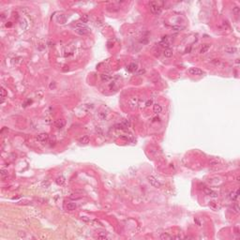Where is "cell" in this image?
Segmentation results:
<instances>
[{
	"mask_svg": "<svg viewBox=\"0 0 240 240\" xmlns=\"http://www.w3.org/2000/svg\"><path fill=\"white\" fill-rule=\"evenodd\" d=\"M189 72L191 75H202V74H204V70H202L199 68H190L189 69Z\"/></svg>",
	"mask_w": 240,
	"mask_h": 240,
	"instance_id": "277c9868",
	"label": "cell"
},
{
	"mask_svg": "<svg viewBox=\"0 0 240 240\" xmlns=\"http://www.w3.org/2000/svg\"><path fill=\"white\" fill-rule=\"evenodd\" d=\"M76 32L78 34H80V35H85V34H86V33L89 31L87 28V26H86V23H76Z\"/></svg>",
	"mask_w": 240,
	"mask_h": 240,
	"instance_id": "7a4b0ae2",
	"label": "cell"
},
{
	"mask_svg": "<svg viewBox=\"0 0 240 240\" xmlns=\"http://www.w3.org/2000/svg\"><path fill=\"white\" fill-rule=\"evenodd\" d=\"M81 20H82V22H83V23H86L88 21V18H87V16L86 15H84L82 18H81Z\"/></svg>",
	"mask_w": 240,
	"mask_h": 240,
	"instance_id": "7402d4cb",
	"label": "cell"
},
{
	"mask_svg": "<svg viewBox=\"0 0 240 240\" xmlns=\"http://www.w3.org/2000/svg\"><path fill=\"white\" fill-rule=\"evenodd\" d=\"M173 29H175V31H180L181 29H183V27H180V26H174Z\"/></svg>",
	"mask_w": 240,
	"mask_h": 240,
	"instance_id": "603a6c76",
	"label": "cell"
},
{
	"mask_svg": "<svg viewBox=\"0 0 240 240\" xmlns=\"http://www.w3.org/2000/svg\"><path fill=\"white\" fill-rule=\"evenodd\" d=\"M234 209H235V211H236V212H238V211H239V208H238V206H237V205H235V206H234Z\"/></svg>",
	"mask_w": 240,
	"mask_h": 240,
	"instance_id": "484cf974",
	"label": "cell"
},
{
	"mask_svg": "<svg viewBox=\"0 0 240 240\" xmlns=\"http://www.w3.org/2000/svg\"><path fill=\"white\" fill-rule=\"evenodd\" d=\"M66 208H67V210H69V211H72V210H74V209L76 208V205H75L74 203H68V204L66 205Z\"/></svg>",
	"mask_w": 240,
	"mask_h": 240,
	"instance_id": "5bb4252c",
	"label": "cell"
},
{
	"mask_svg": "<svg viewBox=\"0 0 240 240\" xmlns=\"http://www.w3.org/2000/svg\"><path fill=\"white\" fill-rule=\"evenodd\" d=\"M209 48H210V45H209V44H204V45L202 46L201 50H200V53H201V54L206 53L208 50H209Z\"/></svg>",
	"mask_w": 240,
	"mask_h": 240,
	"instance_id": "2e32d148",
	"label": "cell"
},
{
	"mask_svg": "<svg viewBox=\"0 0 240 240\" xmlns=\"http://www.w3.org/2000/svg\"><path fill=\"white\" fill-rule=\"evenodd\" d=\"M163 55L165 57H172V56H173V50L170 49V48L165 49L163 52Z\"/></svg>",
	"mask_w": 240,
	"mask_h": 240,
	"instance_id": "7c38bea8",
	"label": "cell"
},
{
	"mask_svg": "<svg viewBox=\"0 0 240 240\" xmlns=\"http://www.w3.org/2000/svg\"><path fill=\"white\" fill-rule=\"evenodd\" d=\"M149 7H150L151 12L154 13V14H160L161 12V7H160V5L158 2H155V1L150 2Z\"/></svg>",
	"mask_w": 240,
	"mask_h": 240,
	"instance_id": "6da1fadb",
	"label": "cell"
},
{
	"mask_svg": "<svg viewBox=\"0 0 240 240\" xmlns=\"http://www.w3.org/2000/svg\"><path fill=\"white\" fill-rule=\"evenodd\" d=\"M128 69H129L130 71H134V70L137 69V65H136V64H131V65L129 66Z\"/></svg>",
	"mask_w": 240,
	"mask_h": 240,
	"instance_id": "ffe728a7",
	"label": "cell"
},
{
	"mask_svg": "<svg viewBox=\"0 0 240 240\" xmlns=\"http://www.w3.org/2000/svg\"><path fill=\"white\" fill-rule=\"evenodd\" d=\"M160 46H162L164 48H169V46H170V42H169V40H168V38L167 37H163L162 39H161V40L160 41Z\"/></svg>",
	"mask_w": 240,
	"mask_h": 240,
	"instance_id": "8992f818",
	"label": "cell"
},
{
	"mask_svg": "<svg viewBox=\"0 0 240 240\" xmlns=\"http://www.w3.org/2000/svg\"><path fill=\"white\" fill-rule=\"evenodd\" d=\"M66 122L64 119H58L55 121V126L57 127V128H59V129H61V128H63L64 126H65Z\"/></svg>",
	"mask_w": 240,
	"mask_h": 240,
	"instance_id": "30bf717a",
	"label": "cell"
},
{
	"mask_svg": "<svg viewBox=\"0 0 240 240\" xmlns=\"http://www.w3.org/2000/svg\"><path fill=\"white\" fill-rule=\"evenodd\" d=\"M66 182V179L64 176H62V175H60V176H58L56 179H55V183L57 184V185L59 186H62L64 183Z\"/></svg>",
	"mask_w": 240,
	"mask_h": 240,
	"instance_id": "9c48e42d",
	"label": "cell"
},
{
	"mask_svg": "<svg viewBox=\"0 0 240 240\" xmlns=\"http://www.w3.org/2000/svg\"><path fill=\"white\" fill-rule=\"evenodd\" d=\"M238 195H239V189H236L235 190H234V191H232L230 193V198L233 199V200H236L238 198Z\"/></svg>",
	"mask_w": 240,
	"mask_h": 240,
	"instance_id": "52a82bcc",
	"label": "cell"
},
{
	"mask_svg": "<svg viewBox=\"0 0 240 240\" xmlns=\"http://www.w3.org/2000/svg\"><path fill=\"white\" fill-rule=\"evenodd\" d=\"M160 239H162V240H170V239H172V236L170 235V234H162L161 235H160Z\"/></svg>",
	"mask_w": 240,
	"mask_h": 240,
	"instance_id": "d6986e66",
	"label": "cell"
},
{
	"mask_svg": "<svg viewBox=\"0 0 240 240\" xmlns=\"http://www.w3.org/2000/svg\"><path fill=\"white\" fill-rule=\"evenodd\" d=\"M79 142H80V143H82V144H87L88 143L90 142V138L88 136H84V137H82L79 140Z\"/></svg>",
	"mask_w": 240,
	"mask_h": 240,
	"instance_id": "4fadbf2b",
	"label": "cell"
},
{
	"mask_svg": "<svg viewBox=\"0 0 240 240\" xmlns=\"http://www.w3.org/2000/svg\"><path fill=\"white\" fill-rule=\"evenodd\" d=\"M225 51H226V53H228V54H235V53L237 52V49H236L235 47H226V48H225Z\"/></svg>",
	"mask_w": 240,
	"mask_h": 240,
	"instance_id": "9a60e30c",
	"label": "cell"
},
{
	"mask_svg": "<svg viewBox=\"0 0 240 240\" xmlns=\"http://www.w3.org/2000/svg\"><path fill=\"white\" fill-rule=\"evenodd\" d=\"M48 139H49V136H48L47 133H40V134H39L38 137H37V140H38L40 143H47Z\"/></svg>",
	"mask_w": 240,
	"mask_h": 240,
	"instance_id": "5b68a950",
	"label": "cell"
},
{
	"mask_svg": "<svg viewBox=\"0 0 240 240\" xmlns=\"http://www.w3.org/2000/svg\"><path fill=\"white\" fill-rule=\"evenodd\" d=\"M218 162L217 160H211V161H210V164H211V165H216V164H218Z\"/></svg>",
	"mask_w": 240,
	"mask_h": 240,
	"instance_id": "cb8c5ba5",
	"label": "cell"
},
{
	"mask_svg": "<svg viewBox=\"0 0 240 240\" xmlns=\"http://www.w3.org/2000/svg\"><path fill=\"white\" fill-rule=\"evenodd\" d=\"M6 175H8V170L2 169V170H1V176H2V177H5Z\"/></svg>",
	"mask_w": 240,
	"mask_h": 240,
	"instance_id": "44dd1931",
	"label": "cell"
},
{
	"mask_svg": "<svg viewBox=\"0 0 240 240\" xmlns=\"http://www.w3.org/2000/svg\"><path fill=\"white\" fill-rule=\"evenodd\" d=\"M100 78H101V81H102V82H108L110 79L112 78V76L109 75V74H107V73H103V74L100 75Z\"/></svg>",
	"mask_w": 240,
	"mask_h": 240,
	"instance_id": "e0dca14e",
	"label": "cell"
},
{
	"mask_svg": "<svg viewBox=\"0 0 240 240\" xmlns=\"http://www.w3.org/2000/svg\"><path fill=\"white\" fill-rule=\"evenodd\" d=\"M147 180H148V182L150 183V185H152L153 187H155V188H160V187H161L160 182L157 178H155L154 176H152V175H149V176L147 177Z\"/></svg>",
	"mask_w": 240,
	"mask_h": 240,
	"instance_id": "3957f363",
	"label": "cell"
},
{
	"mask_svg": "<svg viewBox=\"0 0 240 240\" xmlns=\"http://www.w3.org/2000/svg\"><path fill=\"white\" fill-rule=\"evenodd\" d=\"M153 111H154L155 114H160V113L162 112V107H161L160 104L156 103V104L153 105Z\"/></svg>",
	"mask_w": 240,
	"mask_h": 240,
	"instance_id": "ba28073f",
	"label": "cell"
},
{
	"mask_svg": "<svg viewBox=\"0 0 240 240\" xmlns=\"http://www.w3.org/2000/svg\"><path fill=\"white\" fill-rule=\"evenodd\" d=\"M7 95H8V94H7V92H6V89L2 86V87H1V98H2V102L4 101V98L7 97Z\"/></svg>",
	"mask_w": 240,
	"mask_h": 240,
	"instance_id": "ac0fdd59",
	"label": "cell"
},
{
	"mask_svg": "<svg viewBox=\"0 0 240 240\" xmlns=\"http://www.w3.org/2000/svg\"><path fill=\"white\" fill-rule=\"evenodd\" d=\"M205 192L209 195L210 197H213V198H216V197H218V194L215 192V191H213V190H211V189H205Z\"/></svg>",
	"mask_w": 240,
	"mask_h": 240,
	"instance_id": "8fae6325",
	"label": "cell"
},
{
	"mask_svg": "<svg viewBox=\"0 0 240 240\" xmlns=\"http://www.w3.org/2000/svg\"><path fill=\"white\" fill-rule=\"evenodd\" d=\"M98 238H100V239H106L107 237H106V236H102V235H98Z\"/></svg>",
	"mask_w": 240,
	"mask_h": 240,
	"instance_id": "d4e9b609",
	"label": "cell"
}]
</instances>
